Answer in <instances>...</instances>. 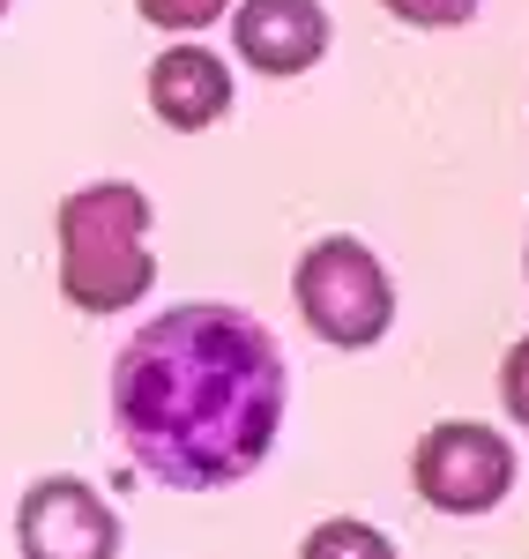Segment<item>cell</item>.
Segmentation results:
<instances>
[{"label": "cell", "instance_id": "obj_1", "mask_svg": "<svg viewBox=\"0 0 529 559\" xmlns=\"http://www.w3.org/2000/svg\"><path fill=\"white\" fill-rule=\"evenodd\" d=\"M120 440L157 485L217 492L262 471L284 432V358L239 306H172L112 366Z\"/></svg>", "mask_w": 529, "mask_h": 559}, {"label": "cell", "instance_id": "obj_8", "mask_svg": "<svg viewBox=\"0 0 529 559\" xmlns=\"http://www.w3.org/2000/svg\"><path fill=\"white\" fill-rule=\"evenodd\" d=\"M299 559H396V545H388L373 522L336 515V522H321L306 545H299Z\"/></svg>", "mask_w": 529, "mask_h": 559}, {"label": "cell", "instance_id": "obj_10", "mask_svg": "<svg viewBox=\"0 0 529 559\" xmlns=\"http://www.w3.org/2000/svg\"><path fill=\"white\" fill-rule=\"evenodd\" d=\"M388 15L402 23H418V31H447V23H470L478 15V0H381Z\"/></svg>", "mask_w": 529, "mask_h": 559}, {"label": "cell", "instance_id": "obj_3", "mask_svg": "<svg viewBox=\"0 0 529 559\" xmlns=\"http://www.w3.org/2000/svg\"><path fill=\"white\" fill-rule=\"evenodd\" d=\"M291 292H299L306 329L328 336L336 350L381 344L388 321H396V284H388V269L373 261V247H358V239H313L306 254H299Z\"/></svg>", "mask_w": 529, "mask_h": 559}, {"label": "cell", "instance_id": "obj_5", "mask_svg": "<svg viewBox=\"0 0 529 559\" xmlns=\"http://www.w3.org/2000/svg\"><path fill=\"white\" fill-rule=\"evenodd\" d=\"M15 537H23V559H112L120 552V515L83 477H45L15 508Z\"/></svg>", "mask_w": 529, "mask_h": 559}, {"label": "cell", "instance_id": "obj_7", "mask_svg": "<svg viewBox=\"0 0 529 559\" xmlns=\"http://www.w3.org/2000/svg\"><path fill=\"white\" fill-rule=\"evenodd\" d=\"M149 105L179 134L217 128L224 112H231V68H224L209 45H165L157 68H149Z\"/></svg>", "mask_w": 529, "mask_h": 559}, {"label": "cell", "instance_id": "obj_9", "mask_svg": "<svg viewBox=\"0 0 529 559\" xmlns=\"http://www.w3.org/2000/svg\"><path fill=\"white\" fill-rule=\"evenodd\" d=\"M157 31H202V23H217L231 0H134Z\"/></svg>", "mask_w": 529, "mask_h": 559}, {"label": "cell", "instance_id": "obj_2", "mask_svg": "<svg viewBox=\"0 0 529 559\" xmlns=\"http://www.w3.org/2000/svg\"><path fill=\"white\" fill-rule=\"evenodd\" d=\"M157 284L149 261V194L128 179H97L60 202V292L83 313H120Z\"/></svg>", "mask_w": 529, "mask_h": 559}, {"label": "cell", "instance_id": "obj_4", "mask_svg": "<svg viewBox=\"0 0 529 559\" xmlns=\"http://www.w3.org/2000/svg\"><path fill=\"white\" fill-rule=\"evenodd\" d=\"M410 485L441 515H485V508H500L515 492V448L492 426H470V418L433 426L418 440V455H410Z\"/></svg>", "mask_w": 529, "mask_h": 559}, {"label": "cell", "instance_id": "obj_11", "mask_svg": "<svg viewBox=\"0 0 529 559\" xmlns=\"http://www.w3.org/2000/svg\"><path fill=\"white\" fill-rule=\"evenodd\" d=\"M500 395H507V418L529 426V336L507 350V373H500Z\"/></svg>", "mask_w": 529, "mask_h": 559}, {"label": "cell", "instance_id": "obj_12", "mask_svg": "<svg viewBox=\"0 0 529 559\" xmlns=\"http://www.w3.org/2000/svg\"><path fill=\"white\" fill-rule=\"evenodd\" d=\"M0 15H8V0H0Z\"/></svg>", "mask_w": 529, "mask_h": 559}, {"label": "cell", "instance_id": "obj_6", "mask_svg": "<svg viewBox=\"0 0 529 559\" xmlns=\"http://www.w3.org/2000/svg\"><path fill=\"white\" fill-rule=\"evenodd\" d=\"M231 45L262 75H306L328 52V15H321V0H247L231 23Z\"/></svg>", "mask_w": 529, "mask_h": 559}]
</instances>
